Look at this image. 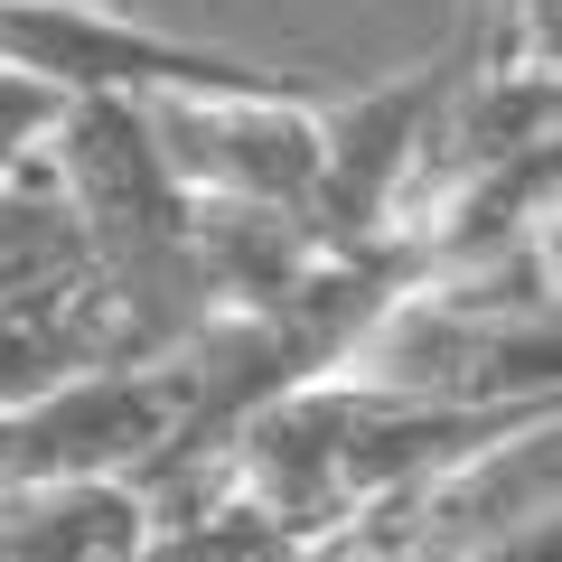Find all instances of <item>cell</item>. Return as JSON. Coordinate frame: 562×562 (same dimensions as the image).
<instances>
[{
  "mask_svg": "<svg viewBox=\"0 0 562 562\" xmlns=\"http://www.w3.org/2000/svg\"><path fill=\"white\" fill-rule=\"evenodd\" d=\"M38 169L57 179L66 216L85 235V262L113 291L132 366L179 357L206 328V291H198V254H188V188L169 179L140 103L132 94L57 103V122L38 140Z\"/></svg>",
  "mask_w": 562,
  "mask_h": 562,
  "instance_id": "1",
  "label": "cell"
},
{
  "mask_svg": "<svg viewBox=\"0 0 562 562\" xmlns=\"http://www.w3.org/2000/svg\"><path fill=\"white\" fill-rule=\"evenodd\" d=\"M0 76L47 85L57 103L76 94H244V85H291L281 66L235 57V47H198L169 29L103 10V0H0Z\"/></svg>",
  "mask_w": 562,
  "mask_h": 562,
  "instance_id": "2",
  "label": "cell"
},
{
  "mask_svg": "<svg viewBox=\"0 0 562 562\" xmlns=\"http://www.w3.org/2000/svg\"><path fill=\"white\" fill-rule=\"evenodd\" d=\"M150 140H160L169 179L188 198L225 206H291L310 216L319 198V103L301 85H244V94H150L140 103Z\"/></svg>",
  "mask_w": 562,
  "mask_h": 562,
  "instance_id": "3",
  "label": "cell"
},
{
  "mask_svg": "<svg viewBox=\"0 0 562 562\" xmlns=\"http://www.w3.org/2000/svg\"><path fill=\"white\" fill-rule=\"evenodd\" d=\"M150 506L132 479H47L0 487V562H132Z\"/></svg>",
  "mask_w": 562,
  "mask_h": 562,
  "instance_id": "4",
  "label": "cell"
},
{
  "mask_svg": "<svg viewBox=\"0 0 562 562\" xmlns=\"http://www.w3.org/2000/svg\"><path fill=\"white\" fill-rule=\"evenodd\" d=\"M47 122H57V94H47V85H29V76H0V188L20 179L29 160H38Z\"/></svg>",
  "mask_w": 562,
  "mask_h": 562,
  "instance_id": "5",
  "label": "cell"
},
{
  "mask_svg": "<svg viewBox=\"0 0 562 562\" xmlns=\"http://www.w3.org/2000/svg\"><path fill=\"white\" fill-rule=\"evenodd\" d=\"M479 562H553V535H525V543H506V553H479Z\"/></svg>",
  "mask_w": 562,
  "mask_h": 562,
  "instance_id": "6",
  "label": "cell"
}]
</instances>
